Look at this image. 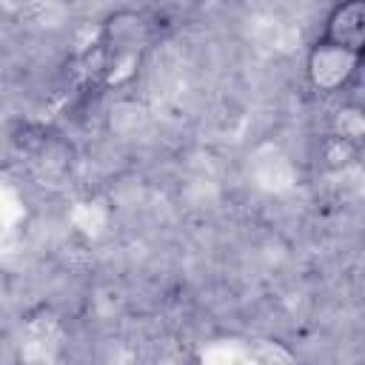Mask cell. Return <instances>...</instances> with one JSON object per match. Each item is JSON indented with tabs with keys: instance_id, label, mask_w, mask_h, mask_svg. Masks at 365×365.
Wrapping results in <instances>:
<instances>
[{
	"instance_id": "cell-3",
	"label": "cell",
	"mask_w": 365,
	"mask_h": 365,
	"mask_svg": "<svg viewBox=\"0 0 365 365\" xmlns=\"http://www.w3.org/2000/svg\"><path fill=\"white\" fill-rule=\"evenodd\" d=\"M322 40L365 51V0H336L325 14Z\"/></svg>"
},
{
	"instance_id": "cell-1",
	"label": "cell",
	"mask_w": 365,
	"mask_h": 365,
	"mask_svg": "<svg viewBox=\"0 0 365 365\" xmlns=\"http://www.w3.org/2000/svg\"><path fill=\"white\" fill-rule=\"evenodd\" d=\"M359 66H362V51L319 37L305 57V77L314 91L336 94L351 86V80L359 74Z\"/></svg>"
},
{
	"instance_id": "cell-4",
	"label": "cell",
	"mask_w": 365,
	"mask_h": 365,
	"mask_svg": "<svg viewBox=\"0 0 365 365\" xmlns=\"http://www.w3.org/2000/svg\"><path fill=\"white\" fill-rule=\"evenodd\" d=\"M359 157V143L356 137H348V134H328L322 140V148H319V160L325 168L331 171H339V168H348L354 165Z\"/></svg>"
},
{
	"instance_id": "cell-2",
	"label": "cell",
	"mask_w": 365,
	"mask_h": 365,
	"mask_svg": "<svg viewBox=\"0 0 365 365\" xmlns=\"http://www.w3.org/2000/svg\"><path fill=\"white\" fill-rule=\"evenodd\" d=\"M100 34H103V43L108 46V51L114 57H137L151 43L154 29H151L145 14L131 11V9H120L103 20Z\"/></svg>"
}]
</instances>
